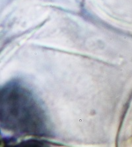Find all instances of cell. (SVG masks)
<instances>
[{
    "mask_svg": "<svg viewBox=\"0 0 132 147\" xmlns=\"http://www.w3.org/2000/svg\"><path fill=\"white\" fill-rule=\"evenodd\" d=\"M1 127L20 136L50 137L52 128L42 103L22 81L12 80L2 86Z\"/></svg>",
    "mask_w": 132,
    "mask_h": 147,
    "instance_id": "obj_1",
    "label": "cell"
},
{
    "mask_svg": "<svg viewBox=\"0 0 132 147\" xmlns=\"http://www.w3.org/2000/svg\"><path fill=\"white\" fill-rule=\"evenodd\" d=\"M50 144V142L47 141L45 140H38L36 139H31L23 140L20 143L18 144L15 145V146H32V147H36V146H46Z\"/></svg>",
    "mask_w": 132,
    "mask_h": 147,
    "instance_id": "obj_2",
    "label": "cell"
}]
</instances>
